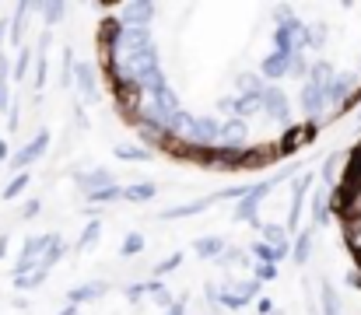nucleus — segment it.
<instances>
[{"label": "nucleus", "instance_id": "nucleus-44", "mask_svg": "<svg viewBox=\"0 0 361 315\" xmlns=\"http://www.w3.org/2000/svg\"><path fill=\"white\" fill-rule=\"evenodd\" d=\"M259 312L270 315V312H274V302H270V298H259Z\"/></svg>", "mask_w": 361, "mask_h": 315}, {"label": "nucleus", "instance_id": "nucleus-33", "mask_svg": "<svg viewBox=\"0 0 361 315\" xmlns=\"http://www.w3.org/2000/svg\"><path fill=\"white\" fill-rule=\"evenodd\" d=\"M25 190H28V172H18V175L4 186V200H18Z\"/></svg>", "mask_w": 361, "mask_h": 315}, {"label": "nucleus", "instance_id": "nucleus-15", "mask_svg": "<svg viewBox=\"0 0 361 315\" xmlns=\"http://www.w3.org/2000/svg\"><path fill=\"white\" fill-rule=\"evenodd\" d=\"M221 200V193L218 197H204V200H193V204H179V207H169L161 210V221H176V217H193V214H204L207 207H214Z\"/></svg>", "mask_w": 361, "mask_h": 315}, {"label": "nucleus", "instance_id": "nucleus-39", "mask_svg": "<svg viewBox=\"0 0 361 315\" xmlns=\"http://www.w3.org/2000/svg\"><path fill=\"white\" fill-rule=\"evenodd\" d=\"M341 161H344V154H330V158L323 161V168H319V172H323V179H326V183L337 175V165H341Z\"/></svg>", "mask_w": 361, "mask_h": 315}, {"label": "nucleus", "instance_id": "nucleus-47", "mask_svg": "<svg viewBox=\"0 0 361 315\" xmlns=\"http://www.w3.org/2000/svg\"><path fill=\"white\" fill-rule=\"evenodd\" d=\"M7 158H11V154H7V144L0 140V161H7Z\"/></svg>", "mask_w": 361, "mask_h": 315}, {"label": "nucleus", "instance_id": "nucleus-13", "mask_svg": "<svg viewBox=\"0 0 361 315\" xmlns=\"http://www.w3.org/2000/svg\"><path fill=\"white\" fill-rule=\"evenodd\" d=\"M288 56L291 53H270L263 63H259V78L267 81V85H274V81H281V78H288Z\"/></svg>", "mask_w": 361, "mask_h": 315}, {"label": "nucleus", "instance_id": "nucleus-10", "mask_svg": "<svg viewBox=\"0 0 361 315\" xmlns=\"http://www.w3.org/2000/svg\"><path fill=\"white\" fill-rule=\"evenodd\" d=\"M74 85H78L81 99H88V102L99 99V74H95V67L88 60H78L74 63Z\"/></svg>", "mask_w": 361, "mask_h": 315}, {"label": "nucleus", "instance_id": "nucleus-26", "mask_svg": "<svg viewBox=\"0 0 361 315\" xmlns=\"http://www.w3.org/2000/svg\"><path fill=\"white\" fill-rule=\"evenodd\" d=\"M46 277H49V270L35 266L32 273H25V277H14V288H18V291H35V288H42V284H46Z\"/></svg>", "mask_w": 361, "mask_h": 315}, {"label": "nucleus", "instance_id": "nucleus-28", "mask_svg": "<svg viewBox=\"0 0 361 315\" xmlns=\"http://www.w3.org/2000/svg\"><path fill=\"white\" fill-rule=\"evenodd\" d=\"M99 235H102V221H88L85 231H81V238H78V252H88L99 242Z\"/></svg>", "mask_w": 361, "mask_h": 315}, {"label": "nucleus", "instance_id": "nucleus-35", "mask_svg": "<svg viewBox=\"0 0 361 315\" xmlns=\"http://www.w3.org/2000/svg\"><path fill=\"white\" fill-rule=\"evenodd\" d=\"M323 42H326V25L323 21L309 25V49H323Z\"/></svg>", "mask_w": 361, "mask_h": 315}, {"label": "nucleus", "instance_id": "nucleus-50", "mask_svg": "<svg viewBox=\"0 0 361 315\" xmlns=\"http://www.w3.org/2000/svg\"><path fill=\"white\" fill-rule=\"evenodd\" d=\"M211 315H221V312H211Z\"/></svg>", "mask_w": 361, "mask_h": 315}, {"label": "nucleus", "instance_id": "nucleus-31", "mask_svg": "<svg viewBox=\"0 0 361 315\" xmlns=\"http://www.w3.org/2000/svg\"><path fill=\"white\" fill-rule=\"evenodd\" d=\"M35 11H42V18H46V25L53 28L63 14H67V4H60V0H53V4H35Z\"/></svg>", "mask_w": 361, "mask_h": 315}, {"label": "nucleus", "instance_id": "nucleus-36", "mask_svg": "<svg viewBox=\"0 0 361 315\" xmlns=\"http://www.w3.org/2000/svg\"><path fill=\"white\" fill-rule=\"evenodd\" d=\"M179 263H183V252H172V256H165V259H161V263L154 266V277L161 280V277H165V273H172V270H176Z\"/></svg>", "mask_w": 361, "mask_h": 315}, {"label": "nucleus", "instance_id": "nucleus-21", "mask_svg": "<svg viewBox=\"0 0 361 315\" xmlns=\"http://www.w3.org/2000/svg\"><path fill=\"white\" fill-rule=\"evenodd\" d=\"M319 305H323V315H344V305H341V298H337V288H334L330 280L319 284Z\"/></svg>", "mask_w": 361, "mask_h": 315}, {"label": "nucleus", "instance_id": "nucleus-3", "mask_svg": "<svg viewBox=\"0 0 361 315\" xmlns=\"http://www.w3.org/2000/svg\"><path fill=\"white\" fill-rule=\"evenodd\" d=\"M46 147H49V130H39V133H35L28 144H21V147H18V151L7 158V165H11L14 172H25L28 165H35V161L46 154Z\"/></svg>", "mask_w": 361, "mask_h": 315}, {"label": "nucleus", "instance_id": "nucleus-12", "mask_svg": "<svg viewBox=\"0 0 361 315\" xmlns=\"http://www.w3.org/2000/svg\"><path fill=\"white\" fill-rule=\"evenodd\" d=\"M106 295H109V284H106V280H88V284L71 288V291H67V302H71V305H88V302H95V298H106Z\"/></svg>", "mask_w": 361, "mask_h": 315}, {"label": "nucleus", "instance_id": "nucleus-7", "mask_svg": "<svg viewBox=\"0 0 361 315\" xmlns=\"http://www.w3.org/2000/svg\"><path fill=\"white\" fill-rule=\"evenodd\" d=\"M218 147H228V151H245V147H249V123H242V119H221V137H218Z\"/></svg>", "mask_w": 361, "mask_h": 315}, {"label": "nucleus", "instance_id": "nucleus-41", "mask_svg": "<svg viewBox=\"0 0 361 315\" xmlns=\"http://www.w3.org/2000/svg\"><path fill=\"white\" fill-rule=\"evenodd\" d=\"M218 112H221V116H228V119H235V95L218 99Z\"/></svg>", "mask_w": 361, "mask_h": 315}, {"label": "nucleus", "instance_id": "nucleus-11", "mask_svg": "<svg viewBox=\"0 0 361 315\" xmlns=\"http://www.w3.org/2000/svg\"><path fill=\"white\" fill-rule=\"evenodd\" d=\"M74 183H78V190H81L85 197H92V193H99V190L113 186L116 179H113V172H109V168H88V172H74Z\"/></svg>", "mask_w": 361, "mask_h": 315}, {"label": "nucleus", "instance_id": "nucleus-30", "mask_svg": "<svg viewBox=\"0 0 361 315\" xmlns=\"http://www.w3.org/2000/svg\"><path fill=\"white\" fill-rule=\"evenodd\" d=\"M232 291L239 295L245 305H249V302L259 295V280H256V277H242V280H235V284H232Z\"/></svg>", "mask_w": 361, "mask_h": 315}, {"label": "nucleus", "instance_id": "nucleus-38", "mask_svg": "<svg viewBox=\"0 0 361 315\" xmlns=\"http://www.w3.org/2000/svg\"><path fill=\"white\" fill-rule=\"evenodd\" d=\"M252 277L263 284V280H274L277 277V266L274 263H252Z\"/></svg>", "mask_w": 361, "mask_h": 315}, {"label": "nucleus", "instance_id": "nucleus-51", "mask_svg": "<svg viewBox=\"0 0 361 315\" xmlns=\"http://www.w3.org/2000/svg\"><path fill=\"white\" fill-rule=\"evenodd\" d=\"M358 123H361V112H358Z\"/></svg>", "mask_w": 361, "mask_h": 315}, {"label": "nucleus", "instance_id": "nucleus-43", "mask_svg": "<svg viewBox=\"0 0 361 315\" xmlns=\"http://www.w3.org/2000/svg\"><path fill=\"white\" fill-rule=\"evenodd\" d=\"M39 210H42V204H39V200H28V204H25V207H21V217H25V221H28V217H35V214H39Z\"/></svg>", "mask_w": 361, "mask_h": 315}, {"label": "nucleus", "instance_id": "nucleus-25", "mask_svg": "<svg viewBox=\"0 0 361 315\" xmlns=\"http://www.w3.org/2000/svg\"><path fill=\"white\" fill-rule=\"evenodd\" d=\"M259 231H263V242H267V245H274V249L291 245V242H288V228H284V224H263Z\"/></svg>", "mask_w": 361, "mask_h": 315}, {"label": "nucleus", "instance_id": "nucleus-23", "mask_svg": "<svg viewBox=\"0 0 361 315\" xmlns=\"http://www.w3.org/2000/svg\"><path fill=\"white\" fill-rule=\"evenodd\" d=\"M334 78H337V70H334V63H330V60H316V63H309V78H305V81H312V85L326 88Z\"/></svg>", "mask_w": 361, "mask_h": 315}, {"label": "nucleus", "instance_id": "nucleus-29", "mask_svg": "<svg viewBox=\"0 0 361 315\" xmlns=\"http://www.w3.org/2000/svg\"><path fill=\"white\" fill-rule=\"evenodd\" d=\"M137 252H144V235H140V231H126V235H123V245H120V256L130 259V256H137Z\"/></svg>", "mask_w": 361, "mask_h": 315}, {"label": "nucleus", "instance_id": "nucleus-34", "mask_svg": "<svg viewBox=\"0 0 361 315\" xmlns=\"http://www.w3.org/2000/svg\"><path fill=\"white\" fill-rule=\"evenodd\" d=\"M32 56H35L32 49H25V46L18 49V60H14V70H11L14 81H25V74H28V67H32Z\"/></svg>", "mask_w": 361, "mask_h": 315}, {"label": "nucleus", "instance_id": "nucleus-24", "mask_svg": "<svg viewBox=\"0 0 361 315\" xmlns=\"http://www.w3.org/2000/svg\"><path fill=\"white\" fill-rule=\"evenodd\" d=\"M235 88H239L242 99H259V95H263V88H267V81H263L259 74H239Z\"/></svg>", "mask_w": 361, "mask_h": 315}, {"label": "nucleus", "instance_id": "nucleus-9", "mask_svg": "<svg viewBox=\"0 0 361 315\" xmlns=\"http://www.w3.org/2000/svg\"><path fill=\"white\" fill-rule=\"evenodd\" d=\"M154 4L147 0H137V4H123L120 7V25L123 28H147V21L154 18Z\"/></svg>", "mask_w": 361, "mask_h": 315}, {"label": "nucleus", "instance_id": "nucleus-20", "mask_svg": "<svg viewBox=\"0 0 361 315\" xmlns=\"http://www.w3.org/2000/svg\"><path fill=\"white\" fill-rule=\"evenodd\" d=\"M252 249V256H256V263H281V259H288L291 256V245H284V249H274V245H267V242H256V245H249Z\"/></svg>", "mask_w": 361, "mask_h": 315}, {"label": "nucleus", "instance_id": "nucleus-48", "mask_svg": "<svg viewBox=\"0 0 361 315\" xmlns=\"http://www.w3.org/2000/svg\"><path fill=\"white\" fill-rule=\"evenodd\" d=\"M4 35H7V21H0V46H4Z\"/></svg>", "mask_w": 361, "mask_h": 315}, {"label": "nucleus", "instance_id": "nucleus-5", "mask_svg": "<svg viewBox=\"0 0 361 315\" xmlns=\"http://www.w3.org/2000/svg\"><path fill=\"white\" fill-rule=\"evenodd\" d=\"M358 85H361V74H337V78L323 88V99H326V105H344L355 95Z\"/></svg>", "mask_w": 361, "mask_h": 315}, {"label": "nucleus", "instance_id": "nucleus-49", "mask_svg": "<svg viewBox=\"0 0 361 315\" xmlns=\"http://www.w3.org/2000/svg\"><path fill=\"white\" fill-rule=\"evenodd\" d=\"M270 315H284V312H281V309H274V312H270Z\"/></svg>", "mask_w": 361, "mask_h": 315}, {"label": "nucleus", "instance_id": "nucleus-19", "mask_svg": "<svg viewBox=\"0 0 361 315\" xmlns=\"http://www.w3.org/2000/svg\"><path fill=\"white\" fill-rule=\"evenodd\" d=\"M291 259H295L298 266H305V263L312 259V228H302V231H298V238L291 242Z\"/></svg>", "mask_w": 361, "mask_h": 315}, {"label": "nucleus", "instance_id": "nucleus-32", "mask_svg": "<svg viewBox=\"0 0 361 315\" xmlns=\"http://www.w3.org/2000/svg\"><path fill=\"white\" fill-rule=\"evenodd\" d=\"M88 204H116V200H123V186H106V190H99V193H92V197H85Z\"/></svg>", "mask_w": 361, "mask_h": 315}, {"label": "nucleus", "instance_id": "nucleus-6", "mask_svg": "<svg viewBox=\"0 0 361 315\" xmlns=\"http://www.w3.org/2000/svg\"><path fill=\"white\" fill-rule=\"evenodd\" d=\"M298 109H302V116L305 119H319L323 116V109H330L326 99H323V88L319 85H312V81H302V92H298Z\"/></svg>", "mask_w": 361, "mask_h": 315}, {"label": "nucleus", "instance_id": "nucleus-27", "mask_svg": "<svg viewBox=\"0 0 361 315\" xmlns=\"http://www.w3.org/2000/svg\"><path fill=\"white\" fill-rule=\"evenodd\" d=\"M116 158L120 161H151V151L144 144H116Z\"/></svg>", "mask_w": 361, "mask_h": 315}, {"label": "nucleus", "instance_id": "nucleus-4", "mask_svg": "<svg viewBox=\"0 0 361 315\" xmlns=\"http://www.w3.org/2000/svg\"><path fill=\"white\" fill-rule=\"evenodd\" d=\"M312 183H316V175H312V172H302V175L291 183V207H288V224H284L288 231L302 224V204H305V197H309Z\"/></svg>", "mask_w": 361, "mask_h": 315}, {"label": "nucleus", "instance_id": "nucleus-46", "mask_svg": "<svg viewBox=\"0 0 361 315\" xmlns=\"http://www.w3.org/2000/svg\"><path fill=\"white\" fill-rule=\"evenodd\" d=\"M56 315H81V309H78V305H63Z\"/></svg>", "mask_w": 361, "mask_h": 315}, {"label": "nucleus", "instance_id": "nucleus-8", "mask_svg": "<svg viewBox=\"0 0 361 315\" xmlns=\"http://www.w3.org/2000/svg\"><path fill=\"white\" fill-rule=\"evenodd\" d=\"M42 249H46V235H32V238H25V245H21V256H18V263H14V277H25V273H32V270L39 266V256H42Z\"/></svg>", "mask_w": 361, "mask_h": 315}, {"label": "nucleus", "instance_id": "nucleus-45", "mask_svg": "<svg viewBox=\"0 0 361 315\" xmlns=\"http://www.w3.org/2000/svg\"><path fill=\"white\" fill-rule=\"evenodd\" d=\"M7 109V81H0V112Z\"/></svg>", "mask_w": 361, "mask_h": 315}, {"label": "nucleus", "instance_id": "nucleus-2", "mask_svg": "<svg viewBox=\"0 0 361 315\" xmlns=\"http://www.w3.org/2000/svg\"><path fill=\"white\" fill-rule=\"evenodd\" d=\"M259 109H263L274 123L291 126V102H288V95H284V88H281V85H267V88H263V95H259Z\"/></svg>", "mask_w": 361, "mask_h": 315}, {"label": "nucleus", "instance_id": "nucleus-14", "mask_svg": "<svg viewBox=\"0 0 361 315\" xmlns=\"http://www.w3.org/2000/svg\"><path fill=\"white\" fill-rule=\"evenodd\" d=\"M63 256H67L63 238H60L56 231H49V235H46V249H42V256H39V266H42V270H53V266H56Z\"/></svg>", "mask_w": 361, "mask_h": 315}, {"label": "nucleus", "instance_id": "nucleus-42", "mask_svg": "<svg viewBox=\"0 0 361 315\" xmlns=\"http://www.w3.org/2000/svg\"><path fill=\"white\" fill-rule=\"evenodd\" d=\"M161 315H186V298H176Z\"/></svg>", "mask_w": 361, "mask_h": 315}, {"label": "nucleus", "instance_id": "nucleus-37", "mask_svg": "<svg viewBox=\"0 0 361 315\" xmlns=\"http://www.w3.org/2000/svg\"><path fill=\"white\" fill-rule=\"evenodd\" d=\"M235 263H245V252H242V249H228V245H225V252L218 256V266H235Z\"/></svg>", "mask_w": 361, "mask_h": 315}, {"label": "nucleus", "instance_id": "nucleus-22", "mask_svg": "<svg viewBox=\"0 0 361 315\" xmlns=\"http://www.w3.org/2000/svg\"><path fill=\"white\" fill-rule=\"evenodd\" d=\"M32 11H35V4H28V0L14 7V18H11V42H14V46H21V35H25V18H28Z\"/></svg>", "mask_w": 361, "mask_h": 315}, {"label": "nucleus", "instance_id": "nucleus-17", "mask_svg": "<svg viewBox=\"0 0 361 315\" xmlns=\"http://www.w3.org/2000/svg\"><path fill=\"white\" fill-rule=\"evenodd\" d=\"M154 197H158L154 183H130V186H123V200L126 204H151Z\"/></svg>", "mask_w": 361, "mask_h": 315}, {"label": "nucleus", "instance_id": "nucleus-16", "mask_svg": "<svg viewBox=\"0 0 361 315\" xmlns=\"http://www.w3.org/2000/svg\"><path fill=\"white\" fill-rule=\"evenodd\" d=\"M330 207H334V193L330 190H316L312 193V224L316 228L330 224Z\"/></svg>", "mask_w": 361, "mask_h": 315}, {"label": "nucleus", "instance_id": "nucleus-1", "mask_svg": "<svg viewBox=\"0 0 361 315\" xmlns=\"http://www.w3.org/2000/svg\"><path fill=\"white\" fill-rule=\"evenodd\" d=\"M274 190V179H259L256 186H242V197L235 200V221L239 224H249V228H263L259 221V204L263 197Z\"/></svg>", "mask_w": 361, "mask_h": 315}, {"label": "nucleus", "instance_id": "nucleus-18", "mask_svg": "<svg viewBox=\"0 0 361 315\" xmlns=\"http://www.w3.org/2000/svg\"><path fill=\"white\" fill-rule=\"evenodd\" d=\"M193 252H197L200 259H218V256L225 252V238H221V235H200V238L193 242Z\"/></svg>", "mask_w": 361, "mask_h": 315}, {"label": "nucleus", "instance_id": "nucleus-40", "mask_svg": "<svg viewBox=\"0 0 361 315\" xmlns=\"http://www.w3.org/2000/svg\"><path fill=\"white\" fill-rule=\"evenodd\" d=\"M123 295H126V298H130V302L137 305V302H140V298L147 295V284H126V288H123Z\"/></svg>", "mask_w": 361, "mask_h": 315}]
</instances>
